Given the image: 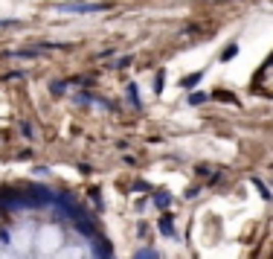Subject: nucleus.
Masks as SVG:
<instances>
[{"instance_id": "nucleus-5", "label": "nucleus", "mask_w": 273, "mask_h": 259, "mask_svg": "<svg viewBox=\"0 0 273 259\" xmlns=\"http://www.w3.org/2000/svg\"><path fill=\"white\" fill-rule=\"evenodd\" d=\"M9 24H12V21H0V27H9Z\"/></svg>"}, {"instance_id": "nucleus-2", "label": "nucleus", "mask_w": 273, "mask_h": 259, "mask_svg": "<svg viewBox=\"0 0 273 259\" xmlns=\"http://www.w3.org/2000/svg\"><path fill=\"white\" fill-rule=\"evenodd\" d=\"M198 82H200V73H192V76H186V79H180V85H183V88H195Z\"/></svg>"}, {"instance_id": "nucleus-1", "label": "nucleus", "mask_w": 273, "mask_h": 259, "mask_svg": "<svg viewBox=\"0 0 273 259\" xmlns=\"http://www.w3.org/2000/svg\"><path fill=\"white\" fill-rule=\"evenodd\" d=\"M61 12H102L108 9L105 3H64V6H58Z\"/></svg>"}, {"instance_id": "nucleus-3", "label": "nucleus", "mask_w": 273, "mask_h": 259, "mask_svg": "<svg viewBox=\"0 0 273 259\" xmlns=\"http://www.w3.org/2000/svg\"><path fill=\"white\" fill-rule=\"evenodd\" d=\"M236 53H238V47L233 44V47H227V50H224V55H221V58H224V62H230V58H233Z\"/></svg>"}, {"instance_id": "nucleus-4", "label": "nucleus", "mask_w": 273, "mask_h": 259, "mask_svg": "<svg viewBox=\"0 0 273 259\" xmlns=\"http://www.w3.org/2000/svg\"><path fill=\"white\" fill-rule=\"evenodd\" d=\"M189 102H192V105H200V102H203V93H192Z\"/></svg>"}]
</instances>
